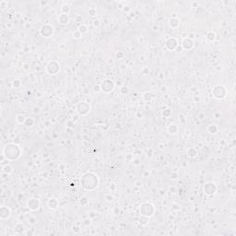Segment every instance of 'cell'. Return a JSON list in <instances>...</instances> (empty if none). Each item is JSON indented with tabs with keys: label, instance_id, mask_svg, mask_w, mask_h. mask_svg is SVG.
<instances>
[{
	"label": "cell",
	"instance_id": "31",
	"mask_svg": "<svg viewBox=\"0 0 236 236\" xmlns=\"http://www.w3.org/2000/svg\"><path fill=\"white\" fill-rule=\"evenodd\" d=\"M27 221L30 225H35L37 223V218L33 215H30V217L27 218Z\"/></svg>",
	"mask_w": 236,
	"mask_h": 236
},
{
	"label": "cell",
	"instance_id": "39",
	"mask_svg": "<svg viewBox=\"0 0 236 236\" xmlns=\"http://www.w3.org/2000/svg\"><path fill=\"white\" fill-rule=\"evenodd\" d=\"M92 90H93L95 93H99V92H101V86H100V84H95L93 85V87H92Z\"/></svg>",
	"mask_w": 236,
	"mask_h": 236
},
{
	"label": "cell",
	"instance_id": "55",
	"mask_svg": "<svg viewBox=\"0 0 236 236\" xmlns=\"http://www.w3.org/2000/svg\"><path fill=\"white\" fill-rule=\"evenodd\" d=\"M175 51L176 52H178V53H181V52H183V47L181 46V44H179V45L177 46V48L175 49Z\"/></svg>",
	"mask_w": 236,
	"mask_h": 236
},
{
	"label": "cell",
	"instance_id": "63",
	"mask_svg": "<svg viewBox=\"0 0 236 236\" xmlns=\"http://www.w3.org/2000/svg\"><path fill=\"white\" fill-rule=\"evenodd\" d=\"M189 201H191V202H193V201H195V198H192V196H191L190 199H189Z\"/></svg>",
	"mask_w": 236,
	"mask_h": 236
},
{
	"label": "cell",
	"instance_id": "52",
	"mask_svg": "<svg viewBox=\"0 0 236 236\" xmlns=\"http://www.w3.org/2000/svg\"><path fill=\"white\" fill-rule=\"evenodd\" d=\"M120 213V208L118 207H115L114 208H113V214H115V215H118Z\"/></svg>",
	"mask_w": 236,
	"mask_h": 236
},
{
	"label": "cell",
	"instance_id": "32",
	"mask_svg": "<svg viewBox=\"0 0 236 236\" xmlns=\"http://www.w3.org/2000/svg\"><path fill=\"white\" fill-rule=\"evenodd\" d=\"M119 92H120V94H122V95H127V94L129 93V89H128L127 86L123 85V86H121L120 89H119Z\"/></svg>",
	"mask_w": 236,
	"mask_h": 236
},
{
	"label": "cell",
	"instance_id": "49",
	"mask_svg": "<svg viewBox=\"0 0 236 236\" xmlns=\"http://www.w3.org/2000/svg\"><path fill=\"white\" fill-rule=\"evenodd\" d=\"M40 110H41V109L39 108V107H37V106H34L33 108L31 109V111H32V113H35V114H37V113H40Z\"/></svg>",
	"mask_w": 236,
	"mask_h": 236
},
{
	"label": "cell",
	"instance_id": "7",
	"mask_svg": "<svg viewBox=\"0 0 236 236\" xmlns=\"http://www.w3.org/2000/svg\"><path fill=\"white\" fill-rule=\"evenodd\" d=\"M61 69V65L60 63L56 60H51L47 63V65L45 67V70L46 72L48 73L49 75H52V76H55V75H57L58 73L60 72Z\"/></svg>",
	"mask_w": 236,
	"mask_h": 236
},
{
	"label": "cell",
	"instance_id": "13",
	"mask_svg": "<svg viewBox=\"0 0 236 236\" xmlns=\"http://www.w3.org/2000/svg\"><path fill=\"white\" fill-rule=\"evenodd\" d=\"M11 217V209L7 206H1L0 207V219L6 220Z\"/></svg>",
	"mask_w": 236,
	"mask_h": 236
},
{
	"label": "cell",
	"instance_id": "28",
	"mask_svg": "<svg viewBox=\"0 0 236 236\" xmlns=\"http://www.w3.org/2000/svg\"><path fill=\"white\" fill-rule=\"evenodd\" d=\"M149 219L150 218L149 217H146V216H142V215H140L139 217V223L141 224V225H143V226H145V225H148L149 222Z\"/></svg>",
	"mask_w": 236,
	"mask_h": 236
},
{
	"label": "cell",
	"instance_id": "43",
	"mask_svg": "<svg viewBox=\"0 0 236 236\" xmlns=\"http://www.w3.org/2000/svg\"><path fill=\"white\" fill-rule=\"evenodd\" d=\"M0 7L1 9H5L6 7H7V1H5V0L0 1Z\"/></svg>",
	"mask_w": 236,
	"mask_h": 236
},
{
	"label": "cell",
	"instance_id": "51",
	"mask_svg": "<svg viewBox=\"0 0 236 236\" xmlns=\"http://www.w3.org/2000/svg\"><path fill=\"white\" fill-rule=\"evenodd\" d=\"M82 93L84 94V95H89V89H88V88H84V89H82Z\"/></svg>",
	"mask_w": 236,
	"mask_h": 236
},
{
	"label": "cell",
	"instance_id": "25",
	"mask_svg": "<svg viewBox=\"0 0 236 236\" xmlns=\"http://www.w3.org/2000/svg\"><path fill=\"white\" fill-rule=\"evenodd\" d=\"M143 100H144L145 101H147V102H149V101H152V100L154 99V95L151 93V92H145L144 94H143L142 96Z\"/></svg>",
	"mask_w": 236,
	"mask_h": 236
},
{
	"label": "cell",
	"instance_id": "42",
	"mask_svg": "<svg viewBox=\"0 0 236 236\" xmlns=\"http://www.w3.org/2000/svg\"><path fill=\"white\" fill-rule=\"evenodd\" d=\"M172 208L174 210H175V211H179V210L181 209V206L179 205L178 203H173V205H172Z\"/></svg>",
	"mask_w": 236,
	"mask_h": 236
},
{
	"label": "cell",
	"instance_id": "38",
	"mask_svg": "<svg viewBox=\"0 0 236 236\" xmlns=\"http://www.w3.org/2000/svg\"><path fill=\"white\" fill-rule=\"evenodd\" d=\"M82 224L84 225L85 227H89L91 225V219L90 218H87V219H85L83 221H82Z\"/></svg>",
	"mask_w": 236,
	"mask_h": 236
},
{
	"label": "cell",
	"instance_id": "61",
	"mask_svg": "<svg viewBox=\"0 0 236 236\" xmlns=\"http://www.w3.org/2000/svg\"><path fill=\"white\" fill-rule=\"evenodd\" d=\"M47 4H48V2H47V1H44H44H41V5H44V6H45V5H47Z\"/></svg>",
	"mask_w": 236,
	"mask_h": 236
},
{
	"label": "cell",
	"instance_id": "9",
	"mask_svg": "<svg viewBox=\"0 0 236 236\" xmlns=\"http://www.w3.org/2000/svg\"><path fill=\"white\" fill-rule=\"evenodd\" d=\"M203 191L205 193L206 195H208V196H211V195H214L218 191V186L217 185L213 182H208V183H206L203 186Z\"/></svg>",
	"mask_w": 236,
	"mask_h": 236
},
{
	"label": "cell",
	"instance_id": "56",
	"mask_svg": "<svg viewBox=\"0 0 236 236\" xmlns=\"http://www.w3.org/2000/svg\"><path fill=\"white\" fill-rule=\"evenodd\" d=\"M164 77H165V76H164L163 73H159V74H158V78H159V80H164Z\"/></svg>",
	"mask_w": 236,
	"mask_h": 236
},
{
	"label": "cell",
	"instance_id": "10",
	"mask_svg": "<svg viewBox=\"0 0 236 236\" xmlns=\"http://www.w3.org/2000/svg\"><path fill=\"white\" fill-rule=\"evenodd\" d=\"M27 207L31 211H37L41 207V200L37 198H31L27 201Z\"/></svg>",
	"mask_w": 236,
	"mask_h": 236
},
{
	"label": "cell",
	"instance_id": "58",
	"mask_svg": "<svg viewBox=\"0 0 236 236\" xmlns=\"http://www.w3.org/2000/svg\"><path fill=\"white\" fill-rule=\"evenodd\" d=\"M72 231H74V232H76V233H77V232H80V229L78 228V227H73Z\"/></svg>",
	"mask_w": 236,
	"mask_h": 236
},
{
	"label": "cell",
	"instance_id": "36",
	"mask_svg": "<svg viewBox=\"0 0 236 236\" xmlns=\"http://www.w3.org/2000/svg\"><path fill=\"white\" fill-rule=\"evenodd\" d=\"M72 35H73V38L76 39V40H80V39L82 38V34L80 33V32L77 31V30H76V31H73Z\"/></svg>",
	"mask_w": 236,
	"mask_h": 236
},
{
	"label": "cell",
	"instance_id": "18",
	"mask_svg": "<svg viewBox=\"0 0 236 236\" xmlns=\"http://www.w3.org/2000/svg\"><path fill=\"white\" fill-rule=\"evenodd\" d=\"M167 131L171 135H176L178 133V125L174 123L169 124L168 126H167Z\"/></svg>",
	"mask_w": 236,
	"mask_h": 236
},
{
	"label": "cell",
	"instance_id": "15",
	"mask_svg": "<svg viewBox=\"0 0 236 236\" xmlns=\"http://www.w3.org/2000/svg\"><path fill=\"white\" fill-rule=\"evenodd\" d=\"M58 206H59V201L55 198H50V199H48V201H47V207L52 210L57 209Z\"/></svg>",
	"mask_w": 236,
	"mask_h": 236
},
{
	"label": "cell",
	"instance_id": "44",
	"mask_svg": "<svg viewBox=\"0 0 236 236\" xmlns=\"http://www.w3.org/2000/svg\"><path fill=\"white\" fill-rule=\"evenodd\" d=\"M186 38L190 39V40H195V32H189V33H187V35H186Z\"/></svg>",
	"mask_w": 236,
	"mask_h": 236
},
{
	"label": "cell",
	"instance_id": "33",
	"mask_svg": "<svg viewBox=\"0 0 236 236\" xmlns=\"http://www.w3.org/2000/svg\"><path fill=\"white\" fill-rule=\"evenodd\" d=\"M88 14H89V17H92V18L96 17L97 16V9L93 7H89V10H88Z\"/></svg>",
	"mask_w": 236,
	"mask_h": 236
},
{
	"label": "cell",
	"instance_id": "11",
	"mask_svg": "<svg viewBox=\"0 0 236 236\" xmlns=\"http://www.w3.org/2000/svg\"><path fill=\"white\" fill-rule=\"evenodd\" d=\"M165 48L168 51H175V49L177 48V46L179 45V41L177 38H174V37H170L165 41Z\"/></svg>",
	"mask_w": 236,
	"mask_h": 236
},
{
	"label": "cell",
	"instance_id": "2",
	"mask_svg": "<svg viewBox=\"0 0 236 236\" xmlns=\"http://www.w3.org/2000/svg\"><path fill=\"white\" fill-rule=\"evenodd\" d=\"M22 149L19 144L15 142H9L3 148L2 155L7 162H16L21 157Z\"/></svg>",
	"mask_w": 236,
	"mask_h": 236
},
{
	"label": "cell",
	"instance_id": "47",
	"mask_svg": "<svg viewBox=\"0 0 236 236\" xmlns=\"http://www.w3.org/2000/svg\"><path fill=\"white\" fill-rule=\"evenodd\" d=\"M97 215V212L94 211V210H91V211L89 212V218H90V219H93V218L96 217Z\"/></svg>",
	"mask_w": 236,
	"mask_h": 236
},
{
	"label": "cell",
	"instance_id": "29",
	"mask_svg": "<svg viewBox=\"0 0 236 236\" xmlns=\"http://www.w3.org/2000/svg\"><path fill=\"white\" fill-rule=\"evenodd\" d=\"M89 198H88V196H86V195H84V196H81V198H80V201H78L80 205L82 206V207H85V206H87L88 204H89Z\"/></svg>",
	"mask_w": 236,
	"mask_h": 236
},
{
	"label": "cell",
	"instance_id": "14",
	"mask_svg": "<svg viewBox=\"0 0 236 236\" xmlns=\"http://www.w3.org/2000/svg\"><path fill=\"white\" fill-rule=\"evenodd\" d=\"M194 45H195V42L193 41V40H190V39L186 38V37L182 40L181 46L183 47V50H187V51L191 50L194 47Z\"/></svg>",
	"mask_w": 236,
	"mask_h": 236
},
{
	"label": "cell",
	"instance_id": "16",
	"mask_svg": "<svg viewBox=\"0 0 236 236\" xmlns=\"http://www.w3.org/2000/svg\"><path fill=\"white\" fill-rule=\"evenodd\" d=\"M58 22L60 23L61 25H67L69 23L70 21V18L68 14H61L58 16Z\"/></svg>",
	"mask_w": 236,
	"mask_h": 236
},
{
	"label": "cell",
	"instance_id": "8",
	"mask_svg": "<svg viewBox=\"0 0 236 236\" xmlns=\"http://www.w3.org/2000/svg\"><path fill=\"white\" fill-rule=\"evenodd\" d=\"M54 33H55V28L53 25L49 24V23H45L40 28V34L42 37L50 38L53 36Z\"/></svg>",
	"mask_w": 236,
	"mask_h": 236
},
{
	"label": "cell",
	"instance_id": "60",
	"mask_svg": "<svg viewBox=\"0 0 236 236\" xmlns=\"http://www.w3.org/2000/svg\"><path fill=\"white\" fill-rule=\"evenodd\" d=\"M134 164H135L136 166H138V165L140 164V163H139V160H136V161H135V163H134Z\"/></svg>",
	"mask_w": 236,
	"mask_h": 236
},
{
	"label": "cell",
	"instance_id": "22",
	"mask_svg": "<svg viewBox=\"0 0 236 236\" xmlns=\"http://www.w3.org/2000/svg\"><path fill=\"white\" fill-rule=\"evenodd\" d=\"M15 119H16V122L19 125H24L25 120H26V116L24 114H22V113H18Z\"/></svg>",
	"mask_w": 236,
	"mask_h": 236
},
{
	"label": "cell",
	"instance_id": "5",
	"mask_svg": "<svg viewBox=\"0 0 236 236\" xmlns=\"http://www.w3.org/2000/svg\"><path fill=\"white\" fill-rule=\"evenodd\" d=\"M100 86H101V92L103 93H111L113 89H115L116 83L113 81L111 78H103L101 80V83H100Z\"/></svg>",
	"mask_w": 236,
	"mask_h": 236
},
{
	"label": "cell",
	"instance_id": "50",
	"mask_svg": "<svg viewBox=\"0 0 236 236\" xmlns=\"http://www.w3.org/2000/svg\"><path fill=\"white\" fill-rule=\"evenodd\" d=\"M149 175H150V173H149V171H145L144 173H143V174H142V177H143V178H145V179H147V178H149Z\"/></svg>",
	"mask_w": 236,
	"mask_h": 236
},
{
	"label": "cell",
	"instance_id": "24",
	"mask_svg": "<svg viewBox=\"0 0 236 236\" xmlns=\"http://www.w3.org/2000/svg\"><path fill=\"white\" fill-rule=\"evenodd\" d=\"M35 124V120H34L32 117H26V120H25L24 125L26 127H32Z\"/></svg>",
	"mask_w": 236,
	"mask_h": 236
},
{
	"label": "cell",
	"instance_id": "54",
	"mask_svg": "<svg viewBox=\"0 0 236 236\" xmlns=\"http://www.w3.org/2000/svg\"><path fill=\"white\" fill-rule=\"evenodd\" d=\"M122 10H123L124 12H129V11L131 10V8L128 7V6H125V7H123V9H122Z\"/></svg>",
	"mask_w": 236,
	"mask_h": 236
},
{
	"label": "cell",
	"instance_id": "41",
	"mask_svg": "<svg viewBox=\"0 0 236 236\" xmlns=\"http://www.w3.org/2000/svg\"><path fill=\"white\" fill-rule=\"evenodd\" d=\"M92 25H93L94 28H99V27L101 26V21H100V19H93V21H92Z\"/></svg>",
	"mask_w": 236,
	"mask_h": 236
},
{
	"label": "cell",
	"instance_id": "23",
	"mask_svg": "<svg viewBox=\"0 0 236 236\" xmlns=\"http://www.w3.org/2000/svg\"><path fill=\"white\" fill-rule=\"evenodd\" d=\"M70 10H71V7L68 4H63L60 7V12L61 14H69Z\"/></svg>",
	"mask_w": 236,
	"mask_h": 236
},
{
	"label": "cell",
	"instance_id": "37",
	"mask_svg": "<svg viewBox=\"0 0 236 236\" xmlns=\"http://www.w3.org/2000/svg\"><path fill=\"white\" fill-rule=\"evenodd\" d=\"M113 199H114V198H113V195H111V194H106V195H104V200L107 201V202H112Z\"/></svg>",
	"mask_w": 236,
	"mask_h": 236
},
{
	"label": "cell",
	"instance_id": "46",
	"mask_svg": "<svg viewBox=\"0 0 236 236\" xmlns=\"http://www.w3.org/2000/svg\"><path fill=\"white\" fill-rule=\"evenodd\" d=\"M138 60L142 63L146 62V61H147V56H145V55H140V56H138Z\"/></svg>",
	"mask_w": 236,
	"mask_h": 236
},
{
	"label": "cell",
	"instance_id": "20",
	"mask_svg": "<svg viewBox=\"0 0 236 236\" xmlns=\"http://www.w3.org/2000/svg\"><path fill=\"white\" fill-rule=\"evenodd\" d=\"M13 171H14V168H13L12 165L9 163H7L2 166V173L7 174V175H10V174L13 173Z\"/></svg>",
	"mask_w": 236,
	"mask_h": 236
},
{
	"label": "cell",
	"instance_id": "26",
	"mask_svg": "<svg viewBox=\"0 0 236 236\" xmlns=\"http://www.w3.org/2000/svg\"><path fill=\"white\" fill-rule=\"evenodd\" d=\"M77 31H80V33L83 35V34H86L89 31V28H88V26L86 24H80V26H78V28H77Z\"/></svg>",
	"mask_w": 236,
	"mask_h": 236
},
{
	"label": "cell",
	"instance_id": "35",
	"mask_svg": "<svg viewBox=\"0 0 236 236\" xmlns=\"http://www.w3.org/2000/svg\"><path fill=\"white\" fill-rule=\"evenodd\" d=\"M20 68H21L23 71H25V72H28V71L31 69V65L28 64V63H22Z\"/></svg>",
	"mask_w": 236,
	"mask_h": 236
},
{
	"label": "cell",
	"instance_id": "57",
	"mask_svg": "<svg viewBox=\"0 0 236 236\" xmlns=\"http://www.w3.org/2000/svg\"><path fill=\"white\" fill-rule=\"evenodd\" d=\"M135 185L137 187H141V186H142V182H141V181H137L135 183Z\"/></svg>",
	"mask_w": 236,
	"mask_h": 236
},
{
	"label": "cell",
	"instance_id": "1",
	"mask_svg": "<svg viewBox=\"0 0 236 236\" xmlns=\"http://www.w3.org/2000/svg\"><path fill=\"white\" fill-rule=\"evenodd\" d=\"M80 186L83 190L92 192L100 186V177L94 172H86L80 176Z\"/></svg>",
	"mask_w": 236,
	"mask_h": 236
},
{
	"label": "cell",
	"instance_id": "27",
	"mask_svg": "<svg viewBox=\"0 0 236 236\" xmlns=\"http://www.w3.org/2000/svg\"><path fill=\"white\" fill-rule=\"evenodd\" d=\"M172 114H173V110L171 108H165L162 112V115L164 118H169L170 116H172Z\"/></svg>",
	"mask_w": 236,
	"mask_h": 236
},
{
	"label": "cell",
	"instance_id": "45",
	"mask_svg": "<svg viewBox=\"0 0 236 236\" xmlns=\"http://www.w3.org/2000/svg\"><path fill=\"white\" fill-rule=\"evenodd\" d=\"M136 117L138 118V119H141V118L144 117V114L141 111H137L136 112Z\"/></svg>",
	"mask_w": 236,
	"mask_h": 236
},
{
	"label": "cell",
	"instance_id": "17",
	"mask_svg": "<svg viewBox=\"0 0 236 236\" xmlns=\"http://www.w3.org/2000/svg\"><path fill=\"white\" fill-rule=\"evenodd\" d=\"M168 24L172 29H177L180 25V20L178 18H170L168 20Z\"/></svg>",
	"mask_w": 236,
	"mask_h": 236
},
{
	"label": "cell",
	"instance_id": "53",
	"mask_svg": "<svg viewBox=\"0 0 236 236\" xmlns=\"http://www.w3.org/2000/svg\"><path fill=\"white\" fill-rule=\"evenodd\" d=\"M158 148H159V149H160V150H163V149H164V148H165V146H164V144H163V143L160 142L159 144H158Z\"/></svg>",
	"mask_w": 236,
	"mask_h": 236
},
{
	"label": "cell",
	"instance_id": "30",
	"mask_svg": "<svg viewBox=\"0 0 236 236\" xmlns=\"http://www.w3.org/2000/svg\"><path fill=\"white\" fill-rule=\"evenodd\" d=\"M206 38L208 42H214L215 39H216V33L214 31H208L206 35Z\"/></svg>",
	"mask_w": 236,
	"mask_h": 236
},
{
	"label": "cell",
	"instance_id": "21",
	"mask_svg": "<svg viewBox=\"0 0 236 236\" xmlns=\"http://www.w3.org/2000/svg\"><path fill=\"white\" fill-rule=\"evenodd\" d=\"M186 155L190 158H195V157L198 156V150L195 148H189V149L186 150Z\"/></svg>",
	"mask_w": 236,
	"mask_h": 236
},
{
	"label": "cell",
	"instance_id": "59",
	"mask_svg": "<svg viewBox=\"0 0 236 236\" xmlns=\"http://www.w3.org/2000/svg\"><path fill=\"white\" fill-rule=\"evenodd\" d=\"M48 157H49V154L47 152H45V153L43 154V159H46V158H48Z\"/></svg>",
	"mask_w": 236,
	"mask_h": 236
},
{
	"label": "cell",
	"instance_id": "34",
	"mask_svg": "<svg viewBox=\"0 0 236 236\" xmlns=\"http://www.w3.org/2000/svg\"><path fill=\"white\" fill-rule=\"evenodd\" d=\"M21 85H22L21 80H14L12 81V86L15 88V89H19V88H20V87H21Z\"/></svg>",
	"mask_w": 236,
	"mask_h": 236
},
{
	"label": "cell",
	"instance_id": "6",
	"mask_svg": "<svg viewBox=\"0 0 236 236\" xmlns=\"http://www.w3.org/2000/svg\"><path fill=\"white\" fill-rule=\"evenodd\" d=\"M212 94L214 98L217 100H223L226 98L227 94H228V90L223 85L221 84H217L215 85L213 89H212Z\"/></svg>",
	"mask_w": 236,
	"mask_h": 236
},
{
	"label": "cell",
	"instance_id": "3",
	"mask_svg": "<svg viewBox=\"0 0 236 236\" xmlns=\"http://www.w3.org/2000/svg\"><path fill=\"white\" fill-rule=\"evenodd\" d=\"M156 208L155 206L150 202H144L140 205L139 207V213L142 216H146V217L151 218L153 215L155 214Z\"/></svg>",
	"mask_w": 236,
	"mask_h": 236
},
{
	"label": "cell",
	"instance_id": "12",
	"mask_svg": "<svg viewBox=\"0 0 236 236\" xmlns=\"http://www.w3.org/2000/svg\"><path fill=\"white\" fill-rule=\"evenodd\" d=\"M27 228L22 222H17L13 227V234L15 235H20V234L26 233Z\"/></svg>",
	"mask_w": 236,
	"mask_h": 236
},
{
	"label": "cell",
	"instance_id": "40",
	"mask_svg": "<svg viewBox=\"0 0 236 236\" xmlns=\"http://www.w3.org/2000/svg\"><path fill=\"white\" fill-rule=\"evenodd\" d=\"M115 58L116 59H118V60L123 59L124 58V53L123 52H122V51H118V52H116L115 53Z\"/></svg>",
	"mask_w": 236,
	"mask_h": 236
},
{
	"label": "cell",
	"instance_id": "62",
	"mask_svg": "<svg viewBox=\"0 0 236 236\" xmlns=\"http://www.w3.org/2000/svg\"><path fill=\"white\" fill-rule=\"evenodd\" d=\"M114 127H115L116 129H117V128H120V127H121V125H120V124H116V125H115V126H114Z\"/></svg>",
	"mask_w": 236,
	"mask_h": 236
},
{
	"label": "cell",
	"instance_id": "48",
	"mask_svg": "<svg viewBox=\"0 0 236 236\" xmlns=\"http://www.w3.org/2000/svg\"><path fill=\"white\" fill-rule=\"evenodd\" d=\"M141 73H142L143 75H147L149 73V68H148V67H145V68H143L142 69H141Z\"/></svg>",
	"mask_w": 236,
	"mask_h": 236
},
{
	"label": "cell",
	"instance_id": "19",
	"mask_svg": "<svg viewBox=\"0 0 236 236\" xmlns=\"http://www.w3.org/2000/svg\"><path fill=\"white\" fill-rule=\"evenodd\" d=\"M207 131L210 135H216L218 131H219V126L216 124H210V125H207Z\"/></svg>",
	"mask_w": 236,
	"mask_h": 236
},
{
	"label": "cell",
	"instance_id": "4",
	"mask_svg": "<svg viewBox=\"0 0 236 236\" xmlns=\"http://www.w3.org/2000/svg\"><path fill=\"white\" fill-rule=\"evenodd\" d=\"M91 110V105L87 101H80L76 104V112L80 116L88 115Z\"/></svg>",
	"mask_w": 236,
	"mask_h": 236
}]
</instances>
